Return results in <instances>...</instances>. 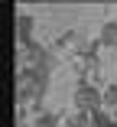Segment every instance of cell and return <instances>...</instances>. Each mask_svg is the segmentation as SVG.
Segmentation results:
<instances>
[{"instance_id": "6da1fadb", "label": "cell", "mask_w": 117, "mask_h": 127, "mask_svg": "<svg viewBox=\"0 0 117 127\" xmlns=\"http://www.w3.org/2000/svg\"><path fill=\"white\" fill-rule=\"evenodd\" d=\"M72 108L98 114L104 108V88H98L94 82H75V88H72Z\"/></svg>"}, {"instance_id": "7a4b0ae2", "label": "cell", "mask_w": 117, "mask_h": 127, "mask_svg": "<svg viewBox=\"0 0 117 127\" xmlns=\"http://www.w3.org/2000/svg\"><path fill=\"white\" fill-rule=\"evenodd\" d=\"M46 85H49V78H39L33 72H20L16 75V101H20V108L23 104H39V98L46 95Z\"/></svg>"}, {"instance_id": "3957f363", "label": "cell", "mask_w": 117, "mask_h": 127, "mask_svg": "<svg viewBox=\"0 0 117 127\" xmlns=\"http://www.w3.org/2000/svg\"><path fill=\"white\" fill-rule=\"evenodd\" d=\"M33 30H36V16L26 13V10H20L16 13V42H20V49H26L29 42H36L33 39Z\"/></svg>"}, {"instance_id": "277c9868", "label": "cell", "mask_w": 117, "mask_h": 127, "mask_svg": "<svg viewBox=\"0 0 117 127\" xmlns=\"http://www.w3.org/2000/svg\"><path fill=\"white\" fill-rule=\"evenodd\" d=\"M98 39H101V46H104V49H117V20H107V23H101V33H98Z\"/></svg>"}, {"instance_id": "5b68a950", "label": "cell", "mask_w": 117, "mask_h": 127, "mask_svg": "<svg viewBox=\"0 0 117 127\" xmlns=\"http://www.w3.org/2000/svg\"><path fill=\"white\" fill-rule=\"evenodd\" d=\"M65 127H94V114H88V111H68L65 114Z\"/></svg>"}, {"instance_id": "8992f818", "label": "cell", "mask_w": 117, "mask_h": 127, "mask_svg": "<svg viewBox=\"0 0 117 127\" xmlns=\"http://www.w3.org/2000/svg\"><path fill=\"white\" fill-rule=\"evenodd\" d=\"M65 117L62 114H55V111H42V114H36V117H29V127H59Z\"/></svg>"}, {"instance_id": "52a82bcc", "label": "cell", "mask_w": 117, "mask_h": 127, "mask_svg": "<svg viewBox=\"0 0 117 127\" xmlns=\"http://www.w3.org/2000/svg\"><path fill=\"white\" fill-rule=\"evenodd\" d=\"M101 111H107L111 117H117V82H107L104 85V108Z\"/></svg>"}]
</instances>
